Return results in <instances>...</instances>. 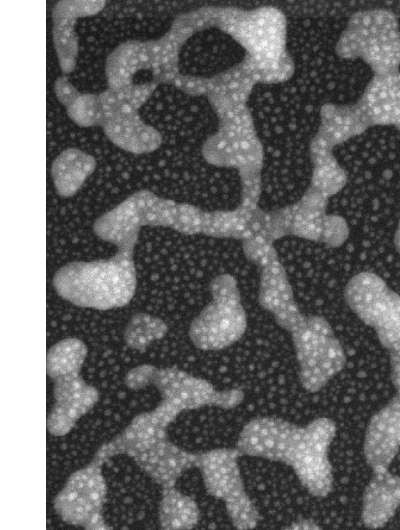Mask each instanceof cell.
I'll use <instances>...</instances> for the list:
<instances>
[{
  "label": "cell",
  "instance_id": "6da1fadb",
  "mask_svg": "<svg viewBox=\"0 0 400 530\" xmlns=\"http://www.w3.org/2000/svg\"><path fill=\"white\" fill-rule=\"evenodd\" d=\"M336 430L335 422L327 417L316 418L305 426L258 417L241 430L237 450L241 455L285 463L311 495L326 497L333 489L328 453Z\"/></svg>",
  "mask_w": 400,
  "mask_h": 530
},
{
  "label": "cell",
  "instance_id": "7a4b0ae2",
  "mask_svg": "<svg viewBox=\"0 0 400 530\" xmlns=\"http://www.w3.org/2000/svg\"><path fill=\"white\" fill-rule=\"evenodd\" d=\"M213 28L244 50L241 61L259 83H280L292 76L294 63L287 51V21L279 9L213 6Z\"/></svg>",
  "mask_w": 400,
  "mask_h": 530
},
{
  "label": "cell",
  "instance_id": "3957f363",
  "mask_svg": "<svg viewBox=\"0 0 400 530\" xmlns=\"http://www.w3.org/2000/svg\"><path fill=\"white\" fill-rule=\"evenodd\" d=\"M218 118V130L202 147L204 159L216 167L237 170L241 182L240 205L259 206L264 148L247 104L212 108Z\"/></svg>",
  "mask_w": 400,
  "mask_h": 530
},
{
  "label": "cell",
  "instance_id": "277c9868",
  "mask_svg": "<svg viewBox=\"0 0 400 530\" xmlns=\"http://www.w3.org/2000/svg\"><path fill=\"white\" fill-rule=\"evenodd\" d=\"M133 252L118 249L105 260L68 263L54 274L55 291L79 307L97 310L123 307L131 301L137 287Z\"/></svg>",
  "mask_w": 400,
  "mask_h": 530
},
{
  "label": "cell",
  "instance_id": "5b68a950",
  "mask_svg": "<svg viewBox=\"0 0 400 530\" xmlns=\"http://www.w3.org/2000/svg\"><path fill=\"white\" fill-rule=\"evenodd\" d=\"M202 215L203 210L194 205L140 190L100 216L93 230L118 249L134 250L142 227L160 226L188 235L201 234Z\"/></svg>",
  "mask_w": 400,
  "mask_h": 530
},
{
  "label": "cell",
  "instance_id": "8992f818",
  "mask_svg": "<svg viewBox=\"0 0 400 530\" xmlns=\"http://www.w3.org/2000/svg\"><path fill=\"white\" fill-rule=\"evenodd\" d=\"M344 299L351 311L373 328L388 351L391 381L400 393V295L379 275L363 271L348 281Z\"/></svg>",
  "mask_w": 400,
  "mask_h": 530
},
{
  "label": "cell",
  "instance_id": "52a82bcc",
  "mask_svg": "<svg viewBox=\"0 0 400 530\" xmlns=\"http://www.w3.org/2000/svg\"><path fill=\"white\" fill-rule=\"evenodd\" d=\"M280 327L291 335L300 381L308 392H318L344 368V349L324 317L305 315L299 308Z\"/></svg>",
  "mask_w": 400,
  "mask_h": 530
},
{
  "label": "cell",
  "instance_id": "ba28073f",
  "mask_svg": "<svg viewBox=\"0 0 400 530\" xmlns=\"http://www.w3.org/2000/svg\"><path fill=\"white\" fill-rule=\"evenodd\" d=\"M336 53L344 59L363 60L374 75L398 72L400 27L396 15L386 9L357 11L341 33Z\"/></svg>",
  "mask_w": 400,
  "mask_h": 530
},
{
  "label": "cell",
  "instance_id": "9c48e42d",
  "mask_svg": "<svg viewBox=\"0 0 400 530\" xmlns=\"http://www.w3.org/2000/svg\"><path fill=\"white\" fill-rule=\"evenodd\" d=\"M211 302L193 319L189 337L195 347L218 351L231 346L244 335L247 315L234 276L222 273L210 283Z\"/></svg>",
  "mask_w": 400,
  "mask_h": 530
},
{
  "label": "cell",
  "instance_id": "30bf717a",
  "mask_svg": "<svg viewBox=\"0 0 400 530\" xmlns=\"http://www.w3.org/2000/svg\"><path fill=\"white\" fill-rule=\"evenodd\" d=\"M236 449L217 448L197 456L196 467L200 470L208 494L225 503L227 514L237 529H252L259 522V513L246 493Z\"/></svg>",
  "mask_w": 400,
  "mask_h": 530
},
{
  "label": "cell",
  "instance_id": "8fae6325",
  "mask_svg": "<svg viewBox=\"0 0 400 530\" xmlns=\"http://www.w3.org/2000/svg\"><path fill=\"white\" fill-rule=\"evenodd\" d=\"M103 463L94 456L69 476L56 495L54 509L64 522L85 529H109L102 515L107 495Z\"/></svg>",
  "mask_w": 400,
  "mask_h": 530
},
{
  "label": "cell",
  "instance_id": "7c38bea8",
  "mask_svg": "<svg viewBox=\"0 0 400 530\" xmlns=\"http://www.w3.org/2000/svg\"><path fill=\"white\" fill-rule=\"evenodd\" d=\"M329 198L308 187L293 204L277 209L282 238L295 236L329 248L342 246L350 230L347 221L326 211Z\"/></svg>",
  "mask_w": 400,
  "mask_h": 530
},
{
  "label": "cell",
  "instance_id": "4fadbf2b",
  "mask_svg": "<svg viewBox=\"0 0 400 530\" xmlns=\"http://www.w3.org/2000/svg\"><path fill=\"white\" fill-rule=\"evenodd\" d=\"M151 385L160 392L161 402L178 414L204 406L233 409L244 399L240 389L218 391L207 380L178 368L155 367Z\"/></svg>",
  "mask_w": 400,
  "mask_h": 530
},
{
  "label": "cell",
  "instance_id": "5bb4252c",
  "mask_svg": "<svg viewBox=\"0 0 400 530\" xmlns=\"http://www.w3.org/2000/svg\"><path fill=\"white\" fill-rule=\"evenodd\" d=\"M178 415L160 402L152 411L135 416L120 434L99 447L95 457L102 462L116 455L134 458L168 438L167 429Z\"/></svg>",
  "mask_w": 400,
  "mask_h": 530
},
{
  "label": "cell",
  "instance_id": "9a60e30c",
  "mask_svg": "<svg viewBox=\"0 0 400 530\" xmlns=\"http://www.w3.org/2000/svg\"><path fill=\"white\" fill-rule=\"evenodd\" d=\"M400 450V393L370 419L363 452L373 472L388 470Z\"/></svg>",
  "mask_w": 400,
  "mask_h": 530
},
{
  "label": "cell",
  "instance_id": "2e32d148",
  "mask_svg": "<svg viewBox=\"0 0 400 530\" xmlns=\"http://www.w3.org/2000/svg\"><path fill=\"white\" fill-rule=\"evenodd\" d=\"M268 226L269 211L239 204L233 210H203L201 234L242 242L257 237L268 241Z\"/></svg>",
  "mask_w": 400,
  "mask_h": 530
},
{
  "label": "cell",
  "instance_id": "e0dca14e",
  "mask_svg": "<svg viewBox=\"0 0 400 530\" xmlns=\"http://www.w3.org/2000/svg\"><path fill=\"white\" fill-rule=\"evenodd\" d=\"M104 1H59L53 8V42L59 66L68 74L75 68L78 56L76 20L97 14L105 7Z\"/></svg>",
  "mask_w": 400,
  "mask_h": 530
},
{
  "label": "cell",
  "instance_id": "ac0fdd59",
  "mask_svg": "<svg viewBox=\"0 0 400 530\" xmlns=\"http://www.w3.org/2000/svg\"><path fill=\"white\" fill-rule=\"evenodd\" d=\"M370 126H393L400 131V71L374 75L357 102Z\"/></svg>",
  "mask_w": 400,
  "mask_h": 530
},
{
  "label": "cell",
  "instance_id": "d6986e66",
  "mask_svg": "<svg viewBox=\"0 0 400 530\" xmlns=\"http://www.w3.org/2000/svg\"><path fill=\"white\" fill-rule=\"evenodd\" d=\"M197 456L166 438L132 459L155 483L167 488L175 486L185 471L196 467Z\"/></svg>",
  "mask_w": 400,
  "mask_h": 530
},
{
  "label": "cell",
  "instance_id": "ffe728a7",
  "mask_svg": "<svg viewBox=\"0 0 400 530\" xmlns=\"http://www.w3.org/2000/svg\"><path fill=\"white\" fill-rule=\"evenodd\" d=\"M400 507V475L388 470L373 472L362 500V521L366 527L386 525Z\"/></svg>",
  "mask_w": 400,
  "mask_h": 530
},
{
  "label": "cell",
  "instance_id": "44dd1931",
  "mask_svg": "<svg viewBox=\"0 0 400 530\" xmlns=\"http://www.w3.org/2000/svg\"><path fill=\"white\" fill-rule=\"evenodd\" d=\"M107 138L117 147L133 154L150 153L158 149L162 136L146 124L137 112L120 114L102 126Z\"/></svg>",
  "mask_w": 400,
  "mask_h": 530
},
{
  "label": "cell",
  "instance_id": "7402d4cb",
  "mask_svg": "<svg viewBox=\"0 0 400 530\" xmlns=\"http://www.w3.org/2000/svg\"><path fill=\"white\" fill-rule=\"evenodd\" d=\"M319 115L320 123L316 135L333 148L371 127L358 103L353 105L325 103L321 106Z\"/></svg>",
  "mask_w": 400,
  "mask_h": 530
},
{
  "label": "cell",
  "instance_id": "603a6c76",
  "mask_svg": "<svg viewBox=\"0 0 400 530\" xmlns=\"http://www.w3.org/2000/svg\"><path fill=\"white\" fill-rule=\"evenodd\" d=\"M144 69L152 71V59L147 41L130 40L121 43L106 60L108 88L121 90L133 85L134 75Z\"/></svg>",
  "mask_w": 400,
  "mask_h": 530
},
{
  "label": "cell",
  "instance_id": "cb8c5ba5",
  "mask_svg": "<svg viewBox=\"0 0 400 530\" xmlns=\"http://www.w3.org/2000/svg\"><path fill=\"white\" fill-rule=\"evenodd\" d=\"M333 149L318 135L313 137L309 147L312 165L309 187L327 198L340 192L347 183L346 171L338 163Z\"/></svg>",
  "mask_w": 400,
  "mask_h": 530
},
{
  "label": "cell",
  "instance_id": "d4e9b609",
  "mask_svg": "<svg viewBox=\"0 0 400 530\" xmlns=\"http://www.w3.org/2000/svg\"><path fill=\"white\" fill-rule=\"evenodd\" d=\"M96 168L95 158L77 148L62 151L52 162L51 176L61 197H71Z\"/></svg>",
  "mask_w": 400,
  "mask_h": 530
},
{
  "label": "cell",
  "instance_id": "484cf974",
  "mask_svg": "<svg viewBox=\"0 0 400 530\" xmlns=\"http://www.w3.org/2000/svg\"><path fill=\"white\" fill-rule=\"evenodd\" d=\"M54 405L64 409L79 420L98 402V390L89 385L79 374L60 377L54 380Z\"/></svg>",
  "mask_w": 400,
  "mask_h": 530
},
{
  "label": "cell",
  "instance_id": "4316f807",
  "mask_svg": "<svg viewBox=\"0 0 400 530\" xmlns=\"http://www.w3.org/2000/svg\"><path fill=\"white\" fill-rule=\"evenodd\" d=\"M200 510L189 496L178 491L175 486L162 488L159 505V522L162 529H192L199 521Z\"/></svg>",
  "mask_w": 400,
  "mask_h": 530
},
{
  "label": "cell",
  "instance_id": "83f0119b",
  "mask_svg": "<svg viewBox=\"0 0 400 530\" xmlns=\"http://www.w3.org/2000/svg\"><path fill=\"white\" fill-rule=\"evenodd\" d=\"M158 84L154 81L133 84L121 90L106 89L98 94L101 126L113 117L137 112L138 109L150 98Z\"/></svg>",
  "mask_w": 400,
  "mask_h": 530
},
{
  "label": "cell",
  "instance_id": "f1b7e54d",
  "mask_svg": "<svg viewBox=\"0 0 400 530\" xmlns=\"http://www.w3.org/2000/svg\"><path fill=\"white\" fill-rule=\"evenodd\" d=\"M85 343L75 337H67L54 344L47 352V375L55 380L79 374L87 357Z\"/></svg>",
  "mask_w": 400,
  "mask_h": 530
},
{
  "label": "cell",
  "instance_id": "f546056e",
  "mask_svg": "<svg viewBox=\"0 0 400 530\" xmlns=\"http://www.w3.org/2000/svg\"><path fill=\"white\" fill-rule=\"evenodd\" d=\"M168 332L166 323L158 317L139 312L129 320L124 330L125 344L134 350L145 351L149 345L162 339Z\"/></svg>",
  "mask_w": 400,
  "mask_h": 530
},
{
  "label": "cell",
  "instance_id": "4dcf8cb0",
  "mask_svg": "<svg viewBox=\"0 0 400 530\" xmlns=\"http://www.w3.org/2000/svg\"><path fill=\"white\" fill-rule=\"evenodd\" d=\"M69 118L78 126H101L99 98L96 94L79 93L66 107Z\"/></svg>",
  "mask_w": 400,
  "mask_h": 530
},
{
  "label": "cell",
  "instance_id": "1f68e13d",
  "mask_svg": "<svg viewBox=\"0 0 400 530\" xmlns=\"http://www.w3.org/2000/svg\"><path fill=\"white\" fill-rule=\"evenodd\" d=\"M77 421L67 411L54 405L47 417V430L51 435L64 436L74 428Z\"/></svg>",
  "mask_w": 400,
  "mask_h": 530
},
{
  "label": "cell",
  "instance_id": "d6a6232c",
  "mask_svg": "<svg viewBox=\"0 0 400 530\" xmlns=\"http://www.w3.org/2000/svg\"><path fill=\"white\" fill-rule=\"evenodd\" d=\"M171 85L192 96H206L208 92V78L205 77L182 75L179 73Z\"/></svg>",
  "mask_w": 400,
  "mask_h": 530
},
{
  "label": "cell",
  "instance_id": "836d02e7",
  "mask_svg": "<svg viewBox=\"0 0 400 530\" xmlns=\"http://www.w3.org/2000/svg\"><path fill=\"white\" fill-rule=\"evenodd\" d=\"M155 366L143 364L132 368L125 375V384L129 389L140 390L151 385Z\"/></svg>",
  "mask_w": 400,
  "mask_h": 530
},
{
  "label": "cell",
  "instance_id": "e575fe53",
  "mask_svg": "<svg viewBox=\"0 0 400 530\" xmlns=\"http://www.w3.org/2000/svg\"><path fill=\"white\" fill-rule=\"evenodd\" d=\"M58 101L66 108L80 93L65 76H59L54 83Z\"/></svg>",
  "mask_w": 400,
  "mask_h": 530
},
{
  "label": "cell",
  "instance_id": "d590c367",
  "mask_svg": "<svg viewBox=\"0 0 400 530\" xmlns=\"http://www.w3.org/2000/svg\"><path fill=\"white\" fill-rule=\"evenodd\" d=\"M291 528L293 529H313V528H319L318 525H316L314 522L303 520L299 522H295Z\"/></svg>",
  "mask_w": 400,
  "mask_h": 530
},
{
  "label": "cell",
  "instance_id": "8d00e7d4",
  "mask_svg": "<svg viewBox=\"0 0 400 530\" xmlns=\"http://www.w3.org/2000/svg\"><path fill=\"white\" fill-rule=\"evenodd\" d=\"M394 246L396 251L400 254V220L394 235Z\"/></svg>",
  "mask_w": 400,
  "mask_h": 530
}]
</instances>
